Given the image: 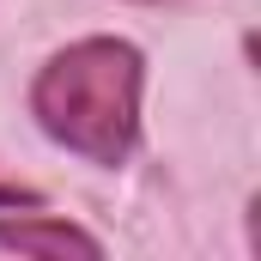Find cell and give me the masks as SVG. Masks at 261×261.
Wrapping results in <instances>:
<instances>
[{
	"label": "cell",
	"instance_id": "cell-3",
	"mask_svg": "<svg viewBox=\"0 0 261 261\" xmlns=\"http://www.w3.org/2000/svg\"><path fill=\"white\" fill-rule=\"evenodd\" d=\"M0 206H37V189H18V182H0Z\"/></svg>",
	"mask_w": 261,
	"mask_h": 261
},
{
	"label": "cell",
	"instance_id": "cell-1",
	"mask_svg": "<svg viewBox=\"0 0 261 261\" xmlns=\"http://www.w3.org/2000/svg\"><path fill=\"white\" fill-rule=\"evenodd\" d=\"M140 85L146 61L122 37H85L61 49L31 85V116L55 146L85 164H122L140 134Z\"/></svg>",
	"mask_w": 261,
	"mask_h": 261
},
{
	"label": "cell",
	"instance_id": "cell-2",
	"mask_svg": "<svg viewBox=\"0 0 261 261\" xmlns=\"http://www.w3.org/2000/svg\"><path fill=\"white\" fill-rule=\"evenodd\" d=\"M0 249H18V255H103V243L85 237L67 219H0Z\"/></svg>",
	"mask_w": 261,
	"mask_h": 261
}]
</instances>
